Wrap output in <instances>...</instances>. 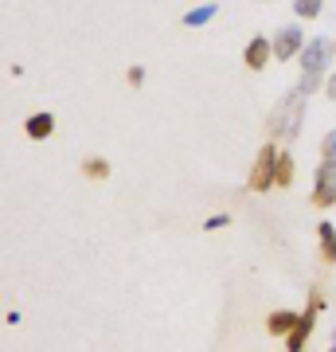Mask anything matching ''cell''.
I'll use <instances>...</instances> for the list:
<instances>
[{
    "instance_id": "8",
    "label": "cell",
    "mask_w": 336,
    "mask_h": 352,
    "mask_svg": "<svg viewBox=\"0 0 336 352\" xmlns=\"http://www.w3.org/2000/svg\"><path fill=\"white\" fill-rule=\"evenodd\" d=\"M309 329H313V309L298 321V329L289 333V352H301V344H305V337H309Z\"/></svg>"
},
{
    "instance_id": "7",
    "label": "cell",
    "mask_w": 336,
    "mask_h": 352,
    "mask_svg": "<svg viewBox=\"0 0 336 352\" xmlns=\"http://www.w3.org/2000/svg\"><path fill=\"white\" fill-rule=\"evenodd\" d=\"M24 129H27V138H32V141H43V138H51V129H55V118H51V113H32Z\"/></svg>"
},
{
    "instance_id": "4",
    "label": "cell",
    "mask_w": 336,
    "mask_h": 352,
    "mask_svg": "<svg viewBox=\"0 0 336 352\" xmlns=\"http://www.w3.org/2000/svg\"><path fill=\"white\" fill-rule=\"evenodd\" d=\"M298 51H305L301 28H298V24H286V28H282V32L274 36V59H293Z\"/></svg>"
},
{
    "instance_id": "1",
    "label": "cell",
    "mask_w": 336,
    "mask_h": 352,
    "mask_svg": "<svg viewBox=\"0 0 336 352\" xmlns=\"http://www.w3.org/2000/svg\"><path fill=\"white\" fill-rule=\"evenodd\" d=\"M301 113H305V94H289V98L278 106V113L270 118V126L282 129L286 141H293L301 133Z\"/></svg>"
},
{
    "instance_id": "3",
    "label": "cell",
    "mask_w": 336,
    "mask_h": 352,
    "mask_svg": "<svg viewBox=\"0 0 336 352\" xmlns=\"http://www.w3.org/2000/svg\"><path fill=\"white\" fill-rule=\"evenodd\" d=\"M278 180V164H274V145H266V149L258 153V164H254V176H250V188L262 192V188H270Z\"/></svg>"
},
{
    "instance_id": "13",
    "label": "cell",
    "mask_w": 336,
    "mask_h": 352,
    "mask_svg": "<svg viewBox=\"0 0 336 352\" xmlns=\"http://www.w3.org/2000/svg\"><path fill=\"white\" fill-rule=\"evenodd\" d=\"M289 176H293V164H289V157L282 153V157H278V184H289Z\"/></svg>"
},
{
    "instance_id": "16",
    "label": "cell",
    "mask_w": 336,
    "mask_h": 352,
    "mask_svg": "<svg viewBox=\"0 0 336 352\" xmlns=\"http://www.w3.org/2000/svg\"><path fill=\"white\" fill-rule=\"evenodd\" d=\"M129 82H133V87H141V82H145V71H141V67H133V71H129Z\"/></svg>"
},
{
    "instance_id": "10",
    "label": "cell",
    "mask_w": 336,
    "mask_h": 352,
    "mask_svg": "<svg viewBox=\"0 0 336 352\" xmlns=\"http://www.w3.org/2000/svg\"><path fill=\"white\" fill-rule=\"evenodd\" d=\"M324 0H293V12H298V20H313V16L321 12Z\"/></svg>"
},
{
    "instance_id": "12",
    "label": "cell",
    "mask_w": 336,
    "mask_h": 352,
    "mask_svg": "<svg viewBox=\"0 0 336 352\" xmlns=\"http://www.w3.org/2000/svg\"><path fill=\"white\" fill-rule=\"evenodd\" d=\"M321 157H324V164H333L336 168V129L324 138V145H321Z\"/></svg>"
},
{
    "instance_id": "2",
    "label": "cell",
    "mask_w": 336,
    "mask_h": 352,
    "mask_svg": "<svg viewBox=\"0 0 336 352\" xmlns=\"http://www.w3.org/2000/svg\"><path fill=\"white\" fill-rule=\"evenodd\" d=\"M328 39L324 36H317V39H309L305 43V51H301V71H309V75H321L324 67H328Z\"/></svg>"
},
{
    "instance_id": "9",
    "label": "cell",
    "mask_w": 336,
    "mask_h": 352,
    "mask_svg": "<svg viewBox=\"0 0 336 352\" xmlns=\"http://www.w3.org/2000/svg\"><path fill=\"white\" fill-rule=\"evenodd\" d=\"M215 12H219L215 4H203V8H192V12L184 16V24H188V28H203V24H208V20L215 16Z\"/></svg>"
},
{
    "instance_id": "14",
    "label": "cell",
    "mask_w": 336,
    "mask_h": 352,
    "mask_svg": "<svg viewBox=\"0 0 336 352\" xmlns=\"http://www.w3.org/2000/svg\"><path fill=\"white\" fill-rule=\"evenodd\" d=\"M321 239H324V251L336 254V231H333V223H321Z\"/></svg>"
},
{
    "instance_id": "6",
    "label": "cell",
    "mask_w": 336,
    "mask_h": 352,
    "mask_svg": "<svg viewBox=\"0 0 336 352\" xmlns=\"http://www.w3.org/2000/svg\"><path fill=\"white\" fill-rule=\"evenodd\" d=\"M317 204H336V173H333V164H321V173H317Z\"/></svg>"
},
{
    "instance_id": "18",
    "label": "cell",
    "mask_w": 336,
    "mask_h": 352,
    "mask_svg": "<svg viewBox=\"0 0 336 352\" xmlns=\"http://www.w3.org/2000/svg\"><path fill=\"white\" fill-rule=\"evenodd\" d=\"M328 98H336V75L328 78Z\"/></svg>"
},
{
    "instance_id": "15",
    "label": "cell",
    "mask_w": 336,
    "mask_h": 352,
    "mask_svg": "<svg viewBox=\"0 0 336 352\" xmlns=\"http://www.w3.org/2000/svg\"><path fill=\"white\" fill-rule=\"evenodd\" d=\"M317 82H321V75H309V71H305V78H301V94L317 90Z\"/></svg>"
},
{
    "instance_id": "5",
    "label": "cell",
    "mask_w": 336,
    "mask_h": 352,
    "mask_svg": "<svg viewBox=\"0 0 336 352\" xmlns=\"http://www.w3.org/2000/svg\"><path fill=\"white\" fill-rule=\"evenodd\" d=\"M266 55H274V43H266V36H254L247 43V67L250 71H262L266 67Z\"/></svg>"
},
{
    "instance_id": "17",
    "label": "cell",
    "mask_w": 336,
    "mask_h": 352,
    "mask_svg": "<svg viewBox=\"0 0 336 352\" xmlns=\"http://www.w3.org/2000/svg\"><path fill=\"white\" fill-rule=\"evenodd\" d=\"M87 173L98 176V173H106V164H102V161H87Z\"/></svg>"
},
{
    "instance_id": "11",
    "label": "cell",
    "mask_w": 336,
    "mask_h": 352,
    "mask_svg": "<svg viewBox=\"0 0 336 352\" xmlns=\"http://www.w3.org/2000/svg\"><path fill=\"white\" fill-rule=\"evenodd\" d=\"M270 329H274V333H293V329H298V317L293 314H274L270 317Z\"/></svg>"
}]
</instances>
